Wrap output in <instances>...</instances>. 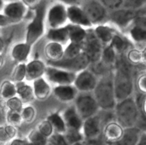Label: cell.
I'll return each mask as SVG.
<instances>
[{"label":"cell","mask_w":146,"mask_h":145,"mask_svg":"<svg viewBox=\"0 0 146 145\" xmlns=\"http://www.w3.org/2000/svg\"><path fill=\"white\" fill-rule=\"evenodd\" d=\"M140 49L141 50L142 52V57H143V63L144 65H146V44L141 47Z\"/></svg>","instance_id":"cell-56"},{"label":"cell","mask_w":146,"mask_h":145,"mask_svg":"<svg viewBox=\"0 0 146 145\" xmlns=\"http://www.w3.org/2000/svg\"><path fill=\"white\" fill-rule=\"evenodd\" d=\"M5 105L8 108V110L20 113L24 107V103L17 95L5 100Z\"/></svg>","instance_id":"cell-39"},{"label":"cell","mask_w":146,"mask_h":145,"mask_svg":"<svg viewBox=\"0 0 146 145\" xmlns=\"http://www.w3.org/2000/svg\"><path fill=\"white\" fill-rule=\"evenodd\" d=\"M71 145H86V144L85 142H78V143H76V144H73Z\"/></svg>","instance_id":"cell-61"},{"label":"cell","mask_w":146,"mask_h":145,"mask_svg":"<svg viewBox=\"0 0 146 145\" xmlns=\"http://www.w3.org/2000/svg\"><path fill=\"white\" fill-rule=\"evenodd\" d=\"M12 24L10 20L4 14L0 13V27H5Z\"/></svg>","instance_id":"cell-52"},{"label":"cell","mask_w":146,"mask_h":145,"mask_svg":"<svg viewBox=\"0 0 146 145\" xmlns=\"http://www.w3.org/2000/svg\"><path fill=\"white\" fill-rule=\"evenodd\" d=\"M67 25V24H66ZM66 25L56 28H49L46 33V38L49 41L66 45L69 43L68 31Z\"/></svg>","instance_id":"cell-23"},{"label":"cell","mask_w":146,"mask_h":145,"mask_svg":"<svg viewBox=\"0 0 146 145\" xmlns=\"http://www.w3.org/2000/svg\"><path fill=\"white\" fill-rule=\"evenodd\" d=\"M36 129H38V131L41 134L44 135L47 139H48L54 133V130L52 125L50 123L49 121H48L47 119L41 121L38 124Z\"/></svg>","instance_id":"cell-42"},{"label":"cell","mask_w":146,"mask_h":145,"mask_svg":"<svg viewBox=\"0 0 146 145\" xmlns=\"http://www.w3.org/2000/svg\"><path fill=\"white\" fill-rule=\"evenodd\" d=\"M7 121L8 125H13L16 127L20 126L24 122L20 112H13V111L10 110H8L7 112Z\"/></svg>","instance_id":"cell-43"},{"label":"cell","mask_w":146,"mask_h":145,"mask_svg":"<svg viewBox=\"0 0 146 145\" xmlns=\"http://www.w3.org/2000/svg\"><path fill=\"white\" fill-rule=\"evenodd\" d=\"M104 45L96 38L93 28L87 29V36L83 44V52L91 60V64L98 63L101 61Z\"/></svg>","instance_id":"cell-7"},{"label":"cell","mask_w":146,"mask_h":145,"mask_svg":"<svg viewBox=\"0 0 146 145\" xmlns=\"http://www.w3.org/2000/svg\"><path fill=\"white\" fill-rule=\"evenodd\" d=\"M61 115L68 129L81 131L84 119L81 118L78 112H77L74 105L68 107Z\"/></svg>","instance_id":"cell-19"},{"label":"cell","mask_w":146,"mask_h":145,"mask_svg":"<svg viewBox=\"0 0 146 145\" xmlns=\"http://www.w3.org/2000/svg\"><path fill=\"white\" fill-rule=\"evenodd\" d=\"M76 74L56 67L47 65L44 75L48 82L55 84L56 85H74Z\"/></svg>","instance_id":"cell-9"},{"label":"cell","mask_w":146,"mask_h":145,"mask_svg":"<svg viewBox=\"0 0 146 145\" xmlns=\"http://www.w3.org/2000/svg\"><path fill=\"white\" fill-rule=\"evenodd\" d=\"M115 121L123 128L136 126L141 115V109L134 95L117 102L114 109Z\"/></svg>","instance_id":"cell-3"},{"label":"cell","mask_w":146,"mask_h":145,"mask_svg":"<svg viewBox=\"0 0 146 145\" xmlns=\"http://www.w3.org/2000/svg\"><path fill=\"white\" fill-rule=\"evenodd\" d=\"M74 106L83 119L98 114L99 106L92 92H78L74 100Z\"/></svg>","instance_id":"cell-6"},{"label":"cell","mask_w":146,"mask_h":145,"mask_svg":"<svg viewBox=\"0 0 146 145\" xmlns=\"http://www.w3.org/2000/svg\"><path fill=\"white\" fill-rule=\"evenodd\" d=\"M103 127L104 126L98 112L94 116L84 119L81 129L84 140H89L99 137L102 135Z\"/></svg>","instance_id":"cell-13"},{"label":"cell","mask_w":146,"mask_h":145,"mask_svg":"<svg viewBox=\"0 0 146 145\" xmlns=\"http://www.w3.org/2000/svg\"><path fill=\"white\" fill-rule=\"evenodd\" d=\"M66 26L68 31L69 42L80 44H84L87 36L86 28L72 24H68Z\"/></svg>","instance_id":"cell-28"},{"label":"cell","mask_w":146,"mask_h":145,"mask_svg":"<svg viewBox=\"0 0 146 145\" xmlns=\"http://www.w3.org/2000/svg\"><path fill=\"white\" fill-rule=\"evenodd\" d=\"M135 127H137L142 132H146V115L143 114L141 112Z\"/></svg>","instance_id":"cell-46"},{"label":"cell","mask_w":146,"mask_h":145,"mask_svg":"<svg viewBox=\"0 0 146 145\" xmlns=\"http://www.w3.org/2000/svg\"><path fill=\"white\" fill-rule=\"evenodd\" d=\"M0 145H1V144H0Z\"/></svg>","instance_id":"cell-64"},{"label":"cell","mask_w":146,"mask_h":145,"mask_svg":"<svg viewBox=\"0 0 146 145\" xmlns=\"http://www.w3.org/2000/svg\"><path fill=\"white\" fill-rule=\"evenodd\" d=\"M27 140L30 145H45L48 142V139L41 134L37 129H32L29 133Z\"/></svg>","instance_id":"cell-35"},{"label":"cell","mask_w":146,"mask_h":145,"mask_svg":"<svg viewBox=\"0 0 146 145\" xmlns=\"http://www.w3.org/2000/svg\"><path fill=\"white\" fill-rule=\"evenodd\" d=\"M138 14H142V15L146 16V6L143 9H142L138 11Z\"/></svg>","instance_id":"cell-58"},{"label":"cell","mask_w":146,"mask_h":145,"mask_svg":"<svg viewBox=\"0 0 146 145\" xmlns=\"http://www.w3.org/2000/svg\"><path fill=\"white\" fill-rule=\"evenodd\" d=\"M45 145H53V144H51V143H50V142L48 141V142H47V143Z\"/></svg>","instance_id":"cell-63"},{"label":"cell","mask_w":146,"mask_h":145,"mask_svg":"<svg viewBox=\"0 0 146 145\" xmlns=\"http://www.w3.org/2000/svg\"><path fill=\"white\" fill-rule=\"evenodd\" d=\"M78 92L74 85H56L53 89V93L55 98L62 102L74 101Z\"/></svg>","instance_id":"cell-18"},{"label":"cell","mask_w":146,"mask_h":145,"mask_svg":"<svg viewBox=\"0 0 146 145\" xmlns=\"http://www.w3.org/2000/svg\"><path fill=\"white\" fill-rule=\"evenodd\" d=\"M83 9L93 26L104 24V21L108 20V10L99 1L91 0Z\"/></svg>","instance_id":"cell-11"},{"label":"cell","mask_w":146,"mask_h":145,"mask_svg":"<svg viewBox=\"0 0 146 145\" xmlns=\"http://www.w3.org/2000/svg\"><path fill=\"white\" fill-rule=\"evenodd\" d=\"M135 90L140 93L146 95V68L138 71L135 77Z\"/></svg>","instance_id":"cell-34"},{"label":"cell","mask_w":146,"mask_h":145,"mask_svg":"<svg viewBox=\"0 0 146 145\" xmlns=\"http://www.w3.org/2000/svg\"><path fill=\"white\" fill-rule=\"evenodd\" d=\"M29 9L21 0L8 2L3 8V14L6 16L11 24L19 23L27 16Z\"/></svg>","instance_id":"cell-14"},{"label":"cell","mask_w":146,"mask_h":145,"mask_svg":"<svg viewBox=\"0 0 146 145\" xmlns=\"http://www.w3.org/2000/svg\"><path fill=\"white\" fill-rule=\"evenodd\" d=\"M127 37L132 42L134 46L141 48L146 44V28L141 26L132 24L126 31Z\"/></svg>","instance_id":"cell-20"},{"label":"cell","mask_w":146,"mask_h":145,"mask_svg":"<svg viewBox=\"0 0 146 145\" xmlns=\"http://www.w3.org/2000/svg\"><path fill=\"white\" fill-rule=\"evenodd\" d=\"M141 132L137 127L124 128L122 136L110 145H137Z\"/></svg>","instance_id":"cell-21"},{"label":"cell","mask_w":146,"mask_h":145,"mask_svg":"<svg viewBox=\"0 0 146 145\" xmlns=\"http://www.w3.org/2000/svg\"><path fill=\"white\" fill-rule=\"evenodd\" d=\"M34 11L31 21L27 26L25 38V42L31 46L39 41L45 33V21L47 11L46 0H41Z\"/></svg>","instance_id":"cell-4"},{"label":"cell","mask_w":146,"mask_h":145,"mask_svg":"<svg viewBox=\"0 0 146 145\" xmlns=\"http://www.w3.org/2000/svg\"><path fill=\"white\" fill-rule=\"evenodd\" d=\"M46 119L49 121L50 123L54 128V132L59 134H64L67 129L65 122L64 120L62 115L58 112H54L50 114L47 117Z\"/></svg>","instance_id":"cell-31"},{"label":"cell","mask_w":146,"mask_h":145,"mask_svg":"<svg viewBox=\"0 0 146 145\" xmlns=\"http://www.w3.org/2000/svg\"><path fill=\"white\" fill-rule=\"evenodd\" d=\"M110 45L115 50L118 55L125 54V53L131 47L134 45L128 37L119 34L117 31L114 35Z\"/></svg>","instance_id":"cell-24"},{"label":"cell","mask_w":146,"mask_h":145,"mask_svg":"<svg viewBox=\"0 0 146 145\" xmlns=\"http://www.w3.org/2000/svg\"><path fill=\"white\" fill-rule=\"evenodd\" d=\"M60 3H62L64 5L73 6V5H79L81 4L82 0H58Z\"/></svg>","instance_id":"cell-53"},{"label":"cell","mask_w":146,"mask_h":145,"mask_svg":"<svg viewBox=\"0 0 146 145\" xmlns=\"http://www.w3.org/2000/svg\"><path fill=\"white\" fill-rule=\"evenodd\" d=\"M8 1V2H11V1H19V0H4V1Z\"/></svg>","instance_id":"cell-62"},{"label":"cell","mask_w":146,"mask_h":145,"mask_svg":"<svg viewBox=\"0 0 146 145\" xmlns=\"http://www.w3.org/2000/svg\"><path fill=\"white\" fill-rule=\"evenodd\" d=\"M9 145H30L27 139L14 138L9 142Z\"/></svg>","instance_id":"cell-51"},{"label":"cell","mask_w":146,"mask_h":145,"mask_svg":"<svg viewBox=\"0 0 146 145\" xmlns=\"http://www.w3.org/2000/svg\"><path fill=\"white\" fill-rule=\"evenodd\" d=\"M23 122L27 123H31L35 119L36 115V110L31 105H27L24 107L21 112Z\"/></svg>","instance_id":"cell-41"},{"label":"cell","mask_w":146,"mask_h":145,"mask_svg":"<svg viewBox=\"0 0 146 145\" xmlns=\"http://www.w3.org/2000/svg\"><path fill=\"white\" fill-rule=\"evenodd\" d=\"M140 109H141V112L143 114L146 115V95L144 96L143 100L142 101V103H141V107H140Z\"/></svg>","instance_id":"cell-55"},{"label":"cell","mask_w":146,"mask_h":145,"mask_svg":"<svg viewBox=\"0 0 146 145\" xmlns=\"http://www.w3.org/2000/svg\"><path fill=\"white\" fill-rule=\"evenodd\" d=\"M138 15V11L121 7L110 11L108 14V20L115 24L119 29L127 31Z\"/></svg>","instance_id":"cell-8"},{"label":"cell","mask_w":146,"mask_h":145,"mask_svg":"<svg viewBox=\"0 0 146 145\" xmlns=\"http://www.w3.org/2000/svg\"><path fill=\"white\" fill-rule=\"evenodd\" d=\"M17 88V95L24 104L29 103L34 100V90L31 85L22 82L15 83Z\"/></svg>","instance_id":"cell-29"},{"label":"cell","mask_w":146,"mask_h":145,"mask_svg":"<svg viewBox=\"0 0 146 145\" xmlns=\"http://www.w3.org/2000/svg\"><path fill=\"white\" fill-rule=\"evenodd\" d=\"M86 145H108L105 142L103 136H100L99 137L96 139H89V140H84Z\"/></svg>","instance_id":"cell-47"},{"label":"cell","mask_w":146,"mask_h":145,"mask_svg":"<svg viewBox=\"0 0 146 145\" xmlns=\"http://www.w3.org/2000/svg\"><path fill=\"white\" fill-rule=\"evenodd\" d=\"M64 45L58 43L49 41L44 48V54L49 61H57L64 57Z\"/></svg>","instance_id":"cell-27"},{"label":"cell","mask_w":146,"mask_h":145,"mask_svg":"<svg viewBox=\"0 0 146 145\" xmlns=\"http://www.w3.org/2000/svg\"><path fill=\"white\" fill-rule=\"evenodd\" d=\"M125 57L128 62L133 66L144 65L141 50L135 46H132L125 53Z\"/></svg>","instance_id":"cell-32"},{"label":"cell","mask_w":146,"mask_h":145,"mask_svg":"<svg viewBox=\"0 0 146 145\" xmlns=\"http://www.w3.org/2000/svg\"><path fill=\"white\" fill-rule=\"evenodd\" d=\"M47 65L41 60L34 59L26 64L25 80L33 82L45 75Z\"/></svg>","instance_id":"cell-17"},{"label":"cell","mask_w":146,"mask_h":145,"mask_svg":"<svg viewBox=\"0 0 146 145\" xmlns=\"http://www.w3.org/2000/svg\"><path fill=\"white\" fill-rule=\"evenodd\" d=\"M4 0H0V11H2L3 8L4 7Z\"/></svg>","instance_id":"cell-60"},{"label":"cell","mask_w":146,"mask_h":145,"mask_svg":"<svg viewBox=\"0 0 146 145\" xmlns=\"http://www.w3.org/2000/svg\"><path fill=\"white\" fill-rule=\"evenodd\" d=\"M4 48H5L4 41L1 37H0V54H1L3 52H4Z\"/></svg>","instance_id":"cell-57"},{"label":"cell","mask_w":146,"mask_h":145,"mask_svg":"<svg viewBox=\"0 0 146 145\" xmlns=\"http://www.w3.org/2000/svg\"><path fill=\"white\" fill-rule=\"evenodd\" d=\"M137 145H146V132H141Z\"/></svg>","instance_id":"cell-54"},{"label":"cell","mask_w":146,"mask_h":145,"mask_svg":"<svg viewBox=\"0 0 146 145\" xmlns=\"http://www.w3.org/2000/svg\"><path fill=\"white\" fill-rule=\"evenodd\" d=\"M83 52V44L69 42L64 48L63 58H71L79 55Z\"/></svg>","instance_id":"cell-37"},{"label":"cell","mask_w":146,"mask_h":145,"mask_svg":"<svg viewBox=\"0 0 146 145\" xmlns=\"http://www.w3.org/2000/svg\"><path fill=\"white\" fill-rule=\"evenodd\" d=\"M26 63H21L15 67L11 75L13 82H19L24 81L26 78Z\"/></svg>","instance_id":"cell-38"},{"label":"cell","mask_w":146,"mask_h":145,"mask_svg":"<svg viewBox=\"0 0 146 145\" xmlns=\"http://www.w3.org/2000/svg\"><path fill=\"white\" fill-rule=\"evenodd\" d=\"M33 90L35 98L40 101H44L51 93V85L48 81L42 77L33 81Z\"/></svg>","instance_id":"cell-22"},{"label":"cell","mask_w":146,"mask_h":145,"mask_svg":"<svg viewBox=\"0 0 146 145\" xmlns=\"http://www.w3.org/2000/svg\"><path fill=\"white\" fill-rule=\"evenodd\" d=\"M99 1L108 11H113L121 8L123 3V0H99Z\"/></svg>","instance_id":"cell-44"},{"label":"cell","mask_w":146,"mask_h":145,"mask_svg":"<svg viewBox=\"0 0 146 145\" xmlns=\"http://www.w3.org/2000/svg\"><path fill=\"white\" fill-rule=\"evenodd\" d=\"M117 58H118V54L109 44V45L104 46L101 59L100 62L106 68H109L111 70L112 68H114L117 61Z\"/></svg>","instance_id":"cell-30"},{"label":"cell","mask_w":146,"mask_h":145,"mask_svg":"<svg viewBox=\"0 0 146 145\" xmlns=\"http://www.w3.org/2000/svg\"><path fill=\"white\" fill-rule=\"evenodd\" d=\"M4 60L3 56L1 55V54H0V68L2 67V65H4Z\"/></svg>","instance_id":"cell-59"},{"label":"cell","mask_w":146,"mask_h":145,"mask_svg":"<svg viewBox=\"0 0 146 145\" xmlns=\"http://www.w3.org/2000/svg\"><path fill=\"white\" fill-rule=\"evenodd\" d=\"M10 141L11 139L9 137L8 134L6 132L4 126H1L0 127V144H3L9 142Z\"/></svg>","instance_id":"cell-50"},{"label":"cell","mask_w":146,"mask_h":145,"mask_svg":"<svg viewBox=\"0 0 146 145\" xmlns=\"http://www.w3.org/2000/svg\"><path fill=\"white\" fill-rule=\"evenodd\" d=\"M146 6V0H123L122 7L133 11H139Z\"/></svg>","instance_id":"cell-40"},{"label":"cell","mask_w":146,"mask_h":145,"mask_svg":"<svg viewBox=\"0 0 146 145\" xmlns=\"http://www.w3.org/2000/svg\"><path fill=\"white\" fill-rule=\"evenodd\" d=\"M4 128H5L6 132H7V134H8L9 137L10 138L11 140H12L13 139L16 138L17 134V129L16 127L11 125H7L6 126H4Z\"/></svg>","instance_id":"cell-48"},{"label":"cell","mask_w":146,"mask_h":145,"mask_svg":"<svg viewBox=\"0 0 146 145\" xmlns=\"http://www.w3.org/2000/svg\"><path fill=\"white\" fill-rule=\"evenodd\" d=\"M46 20L49 28H59L68 24L67 7L60 2L53 4L47 10Z\"/></svg>","instance_id":"cell-10"},{"label":"cell","mask_w":146,"mask_h":145,"mask_svg":"<svg viewBox=\"0 0 146 145\" xmlns=\"http://www.w3.org/2000/svg\"><path fill=\"white\" fill-rule=\"evenodd\" d=\"M139 66H133L128 62L125 55H118L113 68V78L117 102L132 96L135 92V72L141 69Z\"/></svg>","instance_id":"cell-1"},{"label":"cell","mask_w":146,"mask_h":145,"mask_svg":"<svg viewBox=\"0 0 146 145\" xmlns=\"http://www.w3.org/2000/svg\"><path fill=\"white\" fill-rule=\"evenodd\" d=\"M98 80L96 74L87 68L76 74L74 85L79 92H93Z\"/></svg>","instance_id":"cell-12"},{"label":"cell","mask_w":146,"mask_h":145,"mask_svg":"<svg viewBox=\"0 0 146 145\" xmlns=\"http://www.w3.org/2000/svg\"><path fill=\"white\" fill-rule=\"evenodd\" d=\"M93 30L96 38L99 40L104 46L111 44L114 35L116 33L113 28L104 24L97 25Z\"/></svg>","instance_id":"cell-25"},{"label":"cell","mask_w":146,"mask_h":145,"mask_svg":"<svg viewBox=\"0 0 146 145\" xmlns=\"http://www.w3.org/2000/svg\"><path fill=\"white\" fill-rule=\"evenodd\" d=\"M21 1L29 9L34 10L38 7L41 0H21Z\"/></svg>","instance_id":"cell-49"},{"label":"cell","mask_w":146,"mask_h":145,"mask_svg":"<svg viewBox=\"0 0 146 145\" xmlns=\"http://www.w3.org/2000/svg\"><path fill=\"white\" fill-rule=\"evenodd\" d=\"M48 141L53 145H68L64 134L54 132L48 139Z\"/></svg>","instance_id":"cell-45"},{"label":"cell","mask_w":146,"mask_h":145,"mask_svg":"<svg viewBox=\"0 0 146 145\" xmlns=\"http://www.w3.org/2000/svg\"><path fill=\"white\" fill-rule=\"evenodd\" d=\"M124 128L116 121H112L103 127L102 136L108 145L117 142L122 136Z\"/></svg>","instance_id":"cell-16"},{"label":"cell","mask_w":146,"mask_h":145,"mask_svg":"<svg viewBox=\"0 0 146 145\" xmlns=\"http://www.w3.org/2000/svg\"><path fill=\"white\" fill-rule=\"evenodd\" d=\"M0 95L4 100L17 96V88L15 83L10 80L4 81L0 88Z\"/></svg>","instance_id":"cell-33"},{"label":"cell","mask_w":146,"mask_h":145,"mask_svg":"<svg viewBox=\"0 0 146 145\" xmlns=\"http://www.w3.org/2000/svg\"><path fill=\"white\" fill-rule=\"evenodd\" d=\"M91 65V60L84 52H82L74 58H62L57 61H48L47 62V65L56 67L76 73L87 69Z\"/></svg>","instance_id":"cell-5"},{"label":"cell","mask_w":146,"mask_h":145,"mask_svg":"<svg viewBox=\"0 0 146 145\" xmlns=\"http://www.w3.org/2000/svg\"><path fill=\"white\" fill-rule=\"evenodd\" d=\"M31 45L26 42L16 44L12 48L11 52L13 60L18 63H26L31 53Z\"/></svg>","instance_id":"cell-26"},{"label":"cell","mask_w":146,"mask_h":145,"mask_svg":"<svg viewBox=\"0 0 146 145\" xmlns=\"http://www.w3.org/2000/svg\"><path fill=\"white\" fill-rule=\"evenodd\" d=\"M67 16L70 23L85 28H91L94 26L87 16L84 9L79 5L67 7Z\"/></svg>","instance_id":"cell-15"},{"label":"cell","mask_w":146,"mask_h":145,"mask_svg":"<svg viewBox=\"0 0 146 145\" xmlns=\"http://www.w3.org/2000/svg\"><path fill=\"white\" fill-rule=\"evenodd\" d=\"M68 145H71L73 144L81 142L84 141V136L81 131L76 130V129H68L64 134Z\"/></svg>","instance_id":"cell-36"},{"label":"cell","mask_w":146,"mask_h":145,"mask_svg":"<svg viewBox=\"0 0 146 145\" xmlns=\"http://www.w3.org/2000/svg\"><path fill=\"white\" fill-rule=\"evenodd\" d=\"M93 95L101 110H114L117 100L115 99L112 72L103 75L98 80Z\"/></svg>","instance_id":"cell-2"}]
</instances>
